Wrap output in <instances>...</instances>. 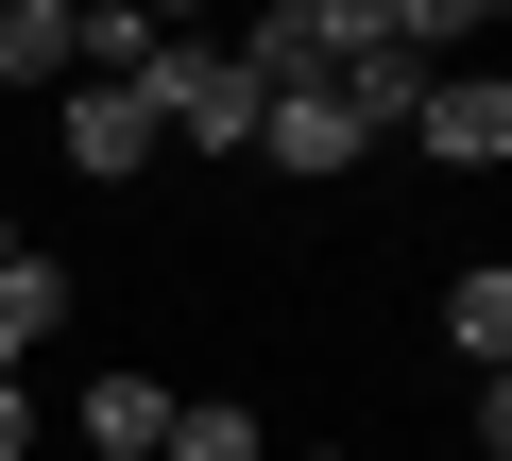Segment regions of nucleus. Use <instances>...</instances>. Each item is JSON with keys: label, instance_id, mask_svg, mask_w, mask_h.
Here are the masks:
<instances>
[{"label": "nucleus", "instance_id": "7ed1b4c3", "mask_svg": "<svg viewBox=\"0 0 512 461\" xmlns=\"http://www.w3.org/2000/svg\"><path fill=\"white\" fill-rule=\"evenodd\" d=\"M52 103H69V171H86V188H137V171H154V154H171V137H154V103H137V86H52Z\"/></svg>", "mask_w": 512, "mask_h": 461}, {"label": "nucleus", "instance_id": "0eeeda50", "mask_svg": "<svg viewBox=\"0 0 512 461\" xmlns=\"http://www.w3.org/2000/svg\"><path fill=\"white\" fill-rule=\"evenodd\" d=\"M52 325H69V257H35V240H18V257H0V376H35V342H52Z\"/></svg>", "mask_w": 512, "mask_h": 461}, {"label": "nucleus", "instance_id": "f8f14e48", "mask_svg": "<svg viewBox=\"0 0 512 461\" xmlns=\"http://www.w3.org/2000/svg\"><path fill=\"white\" fill-rule=\"evenodd\" d=\"M0 461H35V376H0Z\"/></svg>", "mask_w": 512, "mask_h": 461}, {"label": "nucleus", "instance_id": "9d476101", "mask_svg": "<svg viewBox=\"0 0 512 461\" xmlns=\"http://www.w3.org/2000/svg\"><path fill=\"white\" fill-rule=\"evenodd\" d=\"M18 86H69V0H0V103Z\"/></svg>", "mask_w": 512, "mask_h": 461}, {"label": "nucleus", "instance_id": "1a4fd4ad", "mask_svg": "<svg viewBox=\"0 0 512 461\" xmlns=\"http://www.w3.org/2000/svg\"><path fill=\"white\" fill-rule=\"evenodd\" d=\"M154 461H274V427H256L239 393H171V427H154Z\"/></svg>", "mask_w": 512, "mask_h": 461}, {"label": "nucleus", "instance_id": "20e7f679", "mask_svg": "<svg viewBox=\"0 0 512 461\" xmlns=\"http://www.w3.org/2000/svg\"><path fill=\"white\" fill-rule=\"evenodd\" d=\"M410 137H427L444 171H495V154H512V86H495V69H427V103H410Z\"/></svg>", "mask_w": 512, "mask_h": 461}, {"label": "nucleus", "instance_id": "ddd939ff", "mask_svg": "<svg viewBox=\"0 0 512 461\" xmlns=\"http://www.w3.org/2000/svg\"><path fill=\"white\" fill-rule=\"evenodd\" d=\"M0 257H18V222H0Z\"/></svg>", "mask_w": 512, "mask_h": 461}, {"label": "nucleus", "instance_id": "f257e3e1", "mask_svg": "<svg viewBox=\"0 0 512 461\" xmlns=\"http://www.w3.org/2000/svg\"><path fill=\"white\" fill-rule=\"evenodd\" d=\"M120 86L154 103V137H188V154H256V86H239V52H205V35H154Z\"/></svg>", "mask_w": 512, "mask_h": 461}, {"label": "nucleus", "instance_id": "f03ea898", "mask_svg": "<svg viewBox=\"0 0 512 461\" xmlns=\"http://www.w3.org/2000/svg\"><path fill=\"white\" fill-rule=\"evenodd\" d=\"M359 18H376V0H274V18L239 35V86H256V103H308V86H342Z\"/></svg>", "mask_w": 512, "mask_h": 461}, {"label": "nucleus", "instance_id": "9b49d317", "mask_svg": "<svg viewBox=\"0 0 512 461\" xmlns=\"http://www.w3.org/2000/svg\"><path fill=\"white\" fill-rule=\"evenodd\" d=\"M444 342H461V359H478V376H495V359H512V274H495V257H478V274H461V291H444Z\"/></svg>", "mask_w": 512, "mask_h": 461}, {"label": "nucleus", "instance_id": "6e6552de", "mask_svg": "<svg viewBox=\"0 0 512 461\" xmlns=\"http://www.w3.org/2000/svg\"><path fill=\"white\" fill-rule=\"evenodd\" d=\"M86 461H154V427H171V376H86Z\"/></svg>", "mask_w": 512, "mask_h": 461}, {"label": "nucleus", "instance_id": "423d86ee", "mask_svg": "<svg viewBox=\"0 0 512 461\" xmlns=\"http://www.w3.org/2000/svg\"><path fill=\"white\" fill-rule=\"evenodd\" d=\"M256 154H274L291 188H325V171H359V120H342V86H308V103H256Z\"/></svg>", "mask_w": 512, "mask_h": 461}, {"label": "nucleus", "instance_id": "39448f33", "mask_svg": "<svg viewBox=\"0 0 512 461\" xmlns=\"http://www.w3.org/2000/svg\"><path fill=\"white\" fill-rule=\"evenodd\" d=\"M410 103H427V69L393 52V0H376L359 52H342V120H359V154H376V137H410Z\"/></svg>", "mask_w": 512, "mask_h": 461}]
</instances>
